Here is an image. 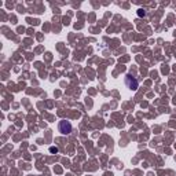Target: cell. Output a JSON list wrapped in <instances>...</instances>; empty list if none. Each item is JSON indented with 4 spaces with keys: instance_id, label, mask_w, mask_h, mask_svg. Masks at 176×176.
<instances>
[{
    "instance_id": "cell-1",
    "label": "cell",
    "mask_w": 176,
    "mask_h": 176,
    "mask_svg": "<svg viewBox=\"0 0 176 176\" xmlns=\"http://www.w3.org/2000/svg\"><path fill=\"white\" fill-rule=\"evenodd\" d=\"M58 129H59V132L62 134V135H69L70 132H72V124L69 122V121H61L59 122V125H58Z\"/></svg>"
},
{
    "instance_id": "cell-2",
    "label": "cell",
    "mask_w": 176,
    "mask_h": 176,
    "mask_svg": "<svg viewBox=\"0 0 176 176\" xmlns=\"http://www.w3.org/2000/svg\"><path fill=\"white\" fill-rule=\"evenodd\" d=\"M125 84H127V87L129 88V89H138V85H139V83H138V80H136L135 77H132L131 74H128L127 77H125Z\"/></svg>"
},
{
    "instance_id": "cell-3",
    "label": "cell",
    "mask_w": 176,
    "mask_h": 176,
    "mask_svg": "<svg viewBox=\"0 0 176 176\" xmlns=\"http://www.w3.org/2000/svg\"><path fill=\"white\" fill-rule=\"evenodd\" d=\"M138 15H139V17H144V15H146V11H144V10H139V11H138Z\"/></svg>"
},
{
    "instance_id": "cell-4",
    "label": "cell",
    "mask_w": 176,
    "mask_h": 176,
    "mask_svg": "<svg viewBox=\"0 0 176 176\" xmlns=\"http://www.w3.org/2000/svg\"><path fill=\"white\" fill-rule=\"evenodd\" d=\"M50 152L51 153H58V147H50Z\"/></svg>"
}]
</instances>
